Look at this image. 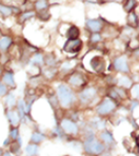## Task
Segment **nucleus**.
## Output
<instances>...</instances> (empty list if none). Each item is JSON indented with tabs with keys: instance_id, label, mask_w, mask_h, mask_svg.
<instances>
[{
	"instance_id": "9",
	"label": "nucleus",
	"mask_w": 139,
	"mask_h": 156,
	"mask_svg": "<svg viewBox=\"0 0 139 156\" xmlns=\"http://www.w3.org/2000/svg\"><path fill=\"white\" fill-rule=\"evenodd\" d=\"M86 29H89L90 31L94 32V33H97L100 30L102 29V24L100 21L98 20H92V19H88L86 20Z\"/></svg>"
},
{
	"instance_id": "20",
	"label": "nucleus",
	"mask_w": 139,
	"mask_h": 156,
	"mask_svg": "<svg viewBox=\"0 0 139 156\" xmlns=\"http://www.w3.org/2000/svg\"><path fill=\"white\" fill-rule=\"evenodd\" d=\"M43 139H44V136L38 132H35L33 135H32V141H33V143L38 144V143H40V141H42Z\"/></svg>"
},
{
	"instance_id": "16",
	"label": "nucleus",
	"mask_w": 139,
	"mask_h": 156,
	"mask_svg": "<svg viewBox=\"0 0 139 156\" xmlns=\"http://www.w3.org/2000/svg\"><path fill=\"white\" fill-rule=\"evenodd\" d=\"M137 5V1L136 0H127V2L124 3V11L127 12H132L133 9Z\"/></svg>"
},
{
	"instance_id": "29",
	"label": "nucleus",
	"mask_w": 139,
	"mask_h": 156,
	"mask_svg": "<svg viewBox=\"0 0 139 156\" xmlns=\"http://www.w3.org/2000/svg\"><path fill=\"white\" fill-rule=\"evenodd\" d=\"M11 137H12L13 139H16L18 137V130L15 129V128H13L12 130H11Z\"/></svg>"
},
{
	"instance_id": "6",
	"label": "nucleus",
	"mask_w": 139,
	"mask_h": 156,
	"mask_svg": "<svg viewBox=\"0 0 139 156\" xmlns=\"http://www.w3.org/2000/svg\"><path fill=\"white\" fill-rule=\"evenodd\" d=\"M61 128L67 133H69V134H76L77 131H78L77 126L73 121L69 120V119H63L61 121Z\"/></svg>"
},
{
	"instance_id": "7",
	"label": "nucleus",
	"mask_w": 139,
	"mask_h": 156,
	"mask_svg": "<svg viewBox=\"0 0 139 156\" xmlns=\"http://www.w3.org/2000/svg\"><path fill=\"white\" fill-rule=\"evenodd\" d=\"M114 66H115L116 70L120 71V72H129V66H127V60L124 56L118 57L114 61Z\"/></svg>"
},
{
	"instance_id": "12",
	"label": "nucleus",
	"mask_w": 139,
	"mask_h": 156,
	"mask_svg": "<svg viewBox=\"0 0 139 156\" xmlns=\"http://www.w3.org/2000/svg\"><path fill=\"white\" fill-rule=\"evenodd\" d=\"M127 23H129V27H138L139 20H138L137 15L134 12H130L129 16H127Z\"/></svg>"
},
{
	"instance_id": "3",
	"label": "nucleus",
	"mask_w": 139,
	"mask_h": 156,
	"mask_svg": "<svg viewBox=\"0 0 139 156\" xmlns=\"http://www.w3.org/2000/svg\"><path fill=\"white\" fill-rule=\"evenodd\" d=\"M81 47H82V42L81 40L77 39H69V40L65 42L64 47H63V51L67 53H77L80 51Z\"/></svg>"
},
{
	"instance_id": "30",
	"label": "nucleus",
	"mask_w": 139,
	"mask_h": 156,
	"mask_svg": "<svg viewBox=\"0 0 139 156\" xmlns=\"http://www.w3.org/2000/svg\"><path fill=\"white\" fill-rule=\"evenodd\" d=\"M32 16H34V12H30V13H26V14H23V15L21 16V19L22 20H26V19H28V18L30 17H32Z\"/></svg>"
},
{
	"instance_id": "11",
	"label": "nucleus",
	"mask_w": 139,
	"mask_h": 156,
	"mask_svg": "<svg viewBox=\"0 0 139 156\" xmlns=\"http://www.w3.org/2000/svg\"><path fill=\"white\" fill-rule=\"evenodd\" d=\"M65 35L69 39H77L79 36V29L75 26H71Z\"/></svg>"
},
{
	"instance_id": "23",
	"label": "nucleus",
	"mask_w": 139,
	"mask_h": 156,
	"mask_svg": "<svg viewBox=\"0 0 139 156\" xmlns=\"http://www.w3.org/2000/svg\"><path fill=\"white\" fill-rule=\"evenodd\" d=\"M45 8H47V2H45V0H38V1L36 2V9H38V10H44Z\"/></svg>"
},
{
	"instance_id": "18",
	"label": "nucleus",
	"mask_w": 139,
	"mask_h": 156,
	"mask_svg": "<svg viewBox=\"0 0 139 156\" xmlns=\"http://www.w3.org/2000/svg\"><path fill=\"white\" fill-rule=\"evenodd\" d=\"M37 151H38V147L36 146V144H29L26 149V153L28 156L35 155L36 153H37Z\"/></svg>"
},
{
	"instance_id": "13",
	"label": "nucleus",
	"mask_w": 139,
	"mask_h": 156,
	"mask_svg": "<svg viewBox=\"0 0 139 156\" xmlns=\"http://www.w3.org/2000/svg\"><path fill=\"white\" fill-rule=\"evenodd\" d=\"M6 116H8L9 120H10V122L12 123L13 126H16L18 123V121H19V117H18L17 113L14 111H9Z\"/></svg>"
},
{
	"instance_id": "26",
	"label": "nucleus",
	"mask_w": 139,
	"mask_h": 156,
	"mask_svg": "<svg viewBox=\"0 0 139 156\" xmlns=\"http://www.w3.org/2000/svg\"><path fill=\"white\" fill-rule=\"evenodd\" d=\"M100 39H101V37H100L99 34L94 33V34H92V37H91V42L92 43L98 42V41H100Z\"/></svg>"
},
{
	"instance_id": "15",
	"label": "nucleus",
	"mask_w": 139,
	"mask_h": 156,
	"mask_svg": "<svg viewBox=\"0 0 139 156\" xmlns=\"http://www.w3.org/2000/svg\"><path fill=\"white\" fill-rule=\"evenodd\" d=\"M12 43V39L6 36H2L1 37V51H5Z\"/></svg>"
},
{
	"instance_id": "17",
	"label": "nucleus",
	"mask_w": 139,
	"mask_h": 156,
	"mask_svg": "<svg viewBox=\"0 0 139 156\" xmlns=\"http://www.w3.org/2000/svg\"><path fill=\"white\" fill-rule=\"evenodd\" d=\"M3 81H4V83L9 84V86H12V87L15 86L14 77H13L12 73H5L3 76Z\"/></svg>"
},
{
	"instance_id": "28",
	"label": "nucleus",
	"mask_w": 139,
	"mask_h": 156,
	"mask_svg": "<svg viewBox=\"0 0 139 156\" xmlns=\"http://www.w3.org/2000/svg\"><path fill=\"white\" fill-rule=\"evenodd\" d=\"M139 47V41L138 40H132L130 42V49L131 50H136Z\"/></svg>"
},
{
	"instance_id": "14",
	"label": "nucleus",
	"mask_w": 139,
	"mask_h": 156,
	"mask_svg": "<svg viewBox=\"0 0 139 156\" xmlns=\"http://www.w3.org/2000/svg\"><path fill=\"white\" fill-rule=\"evenodd\" d=\"M118 84L121 87H124V88H130V87L132 86V81L129 77L121 76L118 78Z\"/></svg>"
},
{
	"instance_id": "34",
	"label": "nucleus",
	"mask_w": 139,
	"mask_h": 156,
	"mask_svg": "<svg viewBox=\"0 0 139 156\" xmlns=\"http://www.w3.org/2000/svg\"><path fill=\"white\" fill-rule=\"evenodd\" d=\"M102 156H110V155H109V154H103Z\"/></svg>"
},
{
	"instance_id": "19",
	"label": "nucleus",
	"mask_w": 139,
	"mask_h": 156,
	"mask_svg": "<svg viewBox=\"0 0 139 156\" xmlns=\"http://www.w3.org/2000/svg\"><path fill=\"white\" fill-rule=\"evenodd\" d=\"M101 139L108 144H112L114 143L113 136H112L109 132H103V133H102V134H101Z\"/></svg>"
},
{
	"instance_id": "31",
	"label": "nucleus",
	"mask_w": 139,
	"mask_h": 156,
	"mask_svg": "<svg viewBox=\"0 0 139 156\" xmlns=\"http://www.w3.org/2000/svg\"><path fill=\"white\" fill-rule=\"evenodd\" d=\"M0 88H1V95H2V96L5 95V94H6V88H5V86H4L3 83H1Z\"/></svg>"
},
{
	"instance_id": "5",
	"label": "nucleus",
	"mask_w": 139,
	"mask_h": 156,
	"mask_svg": "<svg viewBox=\"0 0 139 156\" xmlns=\"http://www.w3.org/2000/svg\"><path fill=\"white\" fill-rule=\"evenodd\" d=\"M91 66L93 68V70L96 71V72H102L104 70V66H106V62H104L103 58L101 56H95L91 59Z\"/></svg>"
},
{
	"instance_id": "10",
	"label": "nucleus",
	"mask_w": 139,
	"mask_h": 156,
	"mask_svg": "<svg viewBox=\"0 0 139 156\" xmlns=\"http://www.w3.org/2000/svg\"><path fill=\"white\" fill-rule=\"evenodd\" d=\"M69 82L75 87H80L85 83V80H84V78L80 74H74L70 77Z\"/></svg>"
},
{
	"instance_id": "4",
	"label": "nucleus",
	"mask_w": 139,
	"mask_h": 156,
	"mask_svg": "<svg viewBox=\"0 0 139 156\" xmlns=\"http://www.w3.org/2000/svg\"><path fill=\"white\" fill-rule=\"evenodd\" d=\"M116 105L114 102V100L110 99V98H106L103 101L101 102V105L98 107L97 109V112L100 114V115H106L109 114L110 112L113 111L115 109Z\"/></svg>"
},
{
	"instance_id": "33",
	"label": "nucleus",
	"mask_w": 139,
	"mask_h": 156,
	"mask_svg": "<svg viewBox=\"0 0 139 156\" xmlns=\"http://www.w3.org/2000/svg\"><path fill=\"white\" fill-rule=\"evenodd\" d=\"M3 156H11V155H10V153H5V154H4Z\"/></svg>"
},
{
	"instance_id": "8",
	"label": "nucleus",
	"mask_w": 139,
	"mask_h": 156,
	"mask_svg": "<svg viewBox=\"0 0 139 156\" xmlns=\"http://www.w3.org/2000/svg\"><path fill=\"white\" fill-rule=\"evenodd\" d=\"M95 95H96V90L93 88H89V89H86V90H84L82 93L79 95V98L81 99V101L88 102V101H90V100H92L93 98L95 97Z\"/></svg>"
},
{
	"instance_id": "1",
	"label": "nucleus",
	"mask_w": 139,
	"mask_h": 156,
	"mask_svg": "<svg viewBox=\"0 0 139 156\" xmlns=\"http://www.w3.org/2000/svg\"><path fill=\"white\" fill-rule=\"evenodd\" d=\"M84 149L90 154H100L104 150V147L99 141H97L93 136H91L84 143Z\"/></svg>"
},
{
	"instance_id": "22",
	"label": "nucleus",
	"mask_w": 139,
	"mask_h": 156,
	"mask_svg": "<svg viewBox=\"0 0 139 156\" xmlns=\"http://www.w3.org/2000/svg\"><path fill=\"white\" fill-rule=\"evenodd\" d=\"M1 14L2 16H9L12 14V8H8V6L1 5Z\"/></svg>"
},
{
	"instance_id": "25",
	"label": "nucleus",
	"mask_w": 139,
	"mask_h": 156,
	"mask_svg": "<svg viewBox=\"0 0 139 156\" xmlns=\"http://www.w3.org/2000/svg\"><path fill=\"white\" fill-rule=\"evenodd\" d=\"M132 95L139 99V84H135L132 89Z\"/></svg>"
},
{
	"instance_id": "27",
	"label": "nucleus",
	"mask_w": 139,
	"mask_h": 156,
	"mask_svg": "<svg viewBox=\"0 0 139 156\" xmlns=\"http://www.w3.org/2000/svg\"><path fill=\"white\" fill-rule=\"evenodd\" d=\"M6 104H8L9 107H12V105H15V97L13 95H10L6 99Z\"/></svg>"
},
{
	"instance_id": "21",
	"label": "nucleus",
	"mask_w": 139,
	"mask_h": 156,
	"mask_svg": "<svg viewBox=\"0 0 139 156\" xmlns=\"http://www.w3.org/2000/svg\"><path fill=\"white\" fill-rule=\"evenodd\" d=\"M31 63H34V65H41L43 62V59H42V56L40 54H36L34 57H32L31 61H30Z\"/></svg>"
},
{
	"instance_id": "32",
	"label": "nucleus",
	"mask_w": 139,
	"mask_h": 156,
	"mask_svg": "<svg viewBox=\"0 0 139 156\" xmlns=\"http://www.w3.org/2000/svg\"><path fill=\"white\" fill-rule=\"evenodd\" d=\"M136 144H137V146H138V148H139V135H138L137 138H136Z\"/></svg>"
},
{
	"instance_id": "24",
	"label": "nucleus",
	"mask_w": 139,
	"mask_h": 156,
	"mask_svg": "<svg viewBox=\"0 0 139 156\" xmlns=\"http://www.w3.org/2000/svg\"><path fill=\"white\" fill-rule=\"evenodd\" d=\"M75 63H76L75 61H67V62L63 63L61 68H62V70H70L75 66Z\"/></svg>"
},
{
	"instance_id": "2",
	"label": "nucleus",
	"mask_w": 139,
	"mask_h": 156,
	"mask_svg": "<svg viewBox=\"0 0 139 156\" xmlns=\"http://www.w3.org/2000/svg\"><path fill=\"white\" fill-rule=\"evenodd\" d=\"M57 93H58L59 101L61 102L62 105H64V107L69 105L71 102L73 101V93L68 87L59 86L58 90H57Z\"/></svg>"
}]
</instances>
